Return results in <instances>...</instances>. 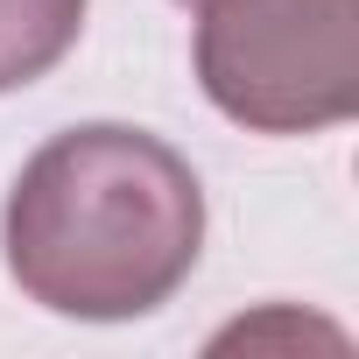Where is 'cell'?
I'll list each match as a JSON object with an SVG mask.
<instances>
[{
    "mask_svg": "<svg viewBox=\"0 0 359 359\" xmlns=\"http://www.w3.org/2000/svg\"><path fill=\"white\" fill-rule=\"evenodd\" d=\"M205 254V184L162 134L85 120L50 134L0 205V261L50 317L127 324L162 310Z\"/></svg>",
    "mask_w": 359,
    "mask_h": 359,
    "instance_id": "1",
    "label": "cell"
},
{
    "mask_svg": "<svg viewBox=\"0 0 359 359\" xmlns=\"http://www.w3.org/2000/svg\"><path fill=\"white\" fill-rule=\"evenodd\" d=\"M191 64L247 134H324L359 113V0H198Z\"/></svg>",
    "mask_w": 359,
    "mask_h": 359,
    "instance_id": "2",
    "label": "cell"
},
{
    "mask_svg": "<svg viewBox=\"0 0 359 359\" xmlns=\"http://www.w3.org/2000/svg\"><path fill=\"white\" fill-rule=\"evenodd\" d=\"M85 29V0H0V92L50 78Z\"/></svg>",
    "mask_w": 359,
    "mask_h": 359,
    "instance_id": "3",
    "label": "cell"
},
{
    "mask_svg": "<svg viewBox=\"0 0 359 359\" xmlns=\"http://www.w3.org/2000/svg\"><path fill=\"white\" fill-rule=\"evenodd\" d=\"M184 8H191V0H184Z\"/></svg>",
    "mask_w": 359,
    "mask_h": 359,
    "instance_id": "4",
    "label": "cell"
}]
</instances>
